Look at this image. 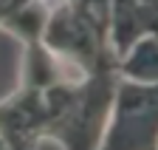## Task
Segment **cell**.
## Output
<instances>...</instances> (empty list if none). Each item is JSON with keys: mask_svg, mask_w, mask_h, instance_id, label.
<instances>
[{"mask_svg": "<svg viewBox=\"0 0 158 150\" xmlns=\"http://www.w3.org/2000/svg\"><path fill=\"white\" fill-rule=\"evenodd\" d=\"M116 71L124 79L158 82V31L144 34L116 57Z\"/></svg>", "mask_w": 158, "mask_h": 150, "instance_id": "cell-5", "label": "cell"}, {"mask_svg": "<svg viewBox=\"0 0 158 150\" xmlns=\"http://www.w3.org/2000/svg\"><path fill=\"white\" fill-rule=\"evenodd\" d=\"M48 108L40 88L23 85L0 99V147H40L45 144Z\"/></svg>", "mask_w": 158, "mask_h": 150, "instance_id": "cell-4", "label": "cell"}, {"mask_svg": "<svg viewBox=\"0 0 158 150\" xmlns=\"http://www.w3.org/2000/svg\"><path fill=\"white\" fill-rule=\"evenodd\" d=\"M118 82L116 62L85 71L73 79L45 88L48 127L45 144L62 147H99Z\"/></svg>", "mask_w": 158, "mask_h": 150, "instance_id": "cell-1", "label": "cell"}, {"mask_svg": "<svg viewBox=\"0 0 158 150\" xmlns=\"http://www.w3.org/2000/svg\"><path fill=\"white\" fill-rule=\"evenodd\" d=\"M26 0H0V28H3V23L9 20V14L14 11V9H20Z\"/></svg>", "mask_w": 158, "mask_h": 150, "instance_id": "cell-7", "label": "cell"}, {"mask_svg": "<svg viewBox=\"0 0 158 150\" xmlns=\"http://www.w3.org/2000/svg\"><path fill=\"white\" fill-rule=\"evenodd\" d=\"M99 147L107 150L158 147V82H138L118 77Z\"/></svg>", "mask_w": 158, "mask_h": 150, "instance_id": "cell-2", "label": "cell"}, {"mask_svg": "<svg viewBox=\"0 0 158 150\" xmlns=\"http://www.w3.org/2000/svg\"><path fill=\"white\" fill-rule=\"evenodd\" d=\"M48 9H51L48 0H26L20 9H14L9 14V20L3 23V31H9L11 37H17L23 45L34 43V40H43Z\"/></svg>", "mask_w": 158, "mask_h": 150, "instance_id": "cell-6", "label": "cell"}, {"mask_svg": "<svg viewBox=\"0 0 158 150\" xmlns=\"http://www.w3.org/2000/svg\"><path fill=\"white\" fill-rule=\"evenodd\" d=\"M48 3H56V0H48Z\"/></svg>", "mask_w": 158, "mask_h": 150, "instance_id": "cell-8", "label": "cell"}, {"mask_svg": "<svg viewBox=\"0 0 158 150\" xmlns=\"http://www.w3.org/2000/svg\"><path fill=\"white\" fill-rule=\"evenodd\" d=\"M43 43L71 62L79 71H93L99 65L116 62V51L110 45L107 28L90 23L88 17H82L68 0H56L48 9V20L43 28Z\"/></svg>", "mask_w": 158, "mask_h": 150, "instance_id": "cell-3", "label": "cell"}]
</instances>
